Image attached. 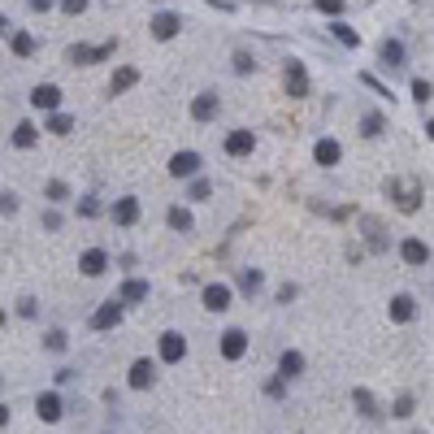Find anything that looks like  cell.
Wrapping results in <instances>:
<instances>
[{
    "label": "cell",
    "instance_id": "8992f818",
    "mask_svg": "<svg viewBox=\"0 0 434 434\" xmlns=\"http://www.w3.org/2000/svg\"><path fill=\"white\" fill-rule=\"evenodd\" d=\"M118 321H122V304L109 300V304H100V309L91 313V330H109V326H118Z\"/></svg>",
    "mask_w": 434,
    "mask_h": 434
},
{
    "label": "cell",
    "instance_id": "9a60e30c",
    "mask_svg": "<svg viewBox=\"0 0 434 434\" xmlns=\"http://www.w3.org/2000/svg\"><path fill=\"white\" fill-rule=\"evenodd\" d=\"M252 148H256L252 131H235V135H226V152H230V156H248Z\"/></svg>",
    "mask_w": 434,
    "mask_h": 434
},
{
    "label": "cell",
    "instance_id": "7402d4cb",
    "mask_svg": "<svg viewBox=\"0 0 434 434\" xmlns=\"http://www.w3.org/2000/svg\"><path fill=\"white\" fill-rule=\"evenodd\" d=\"M382 61H387V66H399V61H404V44L387 39V44H382Z\"/></svg>",
    "mask_w": 434,
    "mask_h": 434
},
{
    "label": "cell",
    "instance_id": "83f0119b",
    "mask_svg": "<svg viewBox=\"0 0 434 434\" xmlns=\"http://www.w3.org/2000/svg\"><path fill=\"white\" fill-rule=\"evenodd\" d=\"M170 226L174 230H191V213L187 208H170Z\"/></svg>",
    "mask_w": 434,
    "mask_h": 434
},
{
    "label": "cell",
    "instance_id": "2e32d148",
    "mask_svg": "<svg viewBox=\"0 0 434 434\" xmlns=\"http://www.w3.org/2000/svg\"><path fill=\"white\" fill-rule=\"evenodd\" d=\"M139 83V70L135 66H122L118 74H114V83H109V96H122L126 87H135Z\"/></svg>",
    "mask_w": 434,
    "mask_h": 434
},
{
    "label": "cell",
    "instance_id": "277c9868",
    "mask_svg": "<svg viewBox=\"0 0 434 434\" xmlns=\"http://www.w3.org/2000/svg\"><path fill=\"white\" fill-rule=\"evenodd\" d=\"M204 309L208 313H226L230 309V287L226 282H208L204 287Z\"/></svg>",
    "mask_w": 434,
    "mask_h": 434
},
{
    "label": "cell",
    "instance_id": "4fadbf2b",
    "mask_svg": "<svg viewBox=\"0 0 434 434\" xmlns=\"http://www.w3.org/2000/svg\"><path fill=\"white\" fill-rule=\"evenodd\" d=\"M191 118H196V122H208V118H217V96H213V91L196 96V105H191Z\"/></svg>",
    "mask_w": 434,
    "mask_h": 434
},
{
    "label": "cell",
    "instance_id": "f546056e",
    "mask_svg": "<svg viewBox=\"0 0 434 434\" xmlns=\"http://www.w3.org/2000/svg\"><path fill=\"white\" fill-rule=\"evenodd\" d=\"M361 126H365V135H369V139H374V135H382V118H378V114H369Z\"/></svg>",
    "mask_w": 434,
    "mask_h": 434
},
{
    "label": "cell",
    "instance_id": "5b68a950",
    "mask_svg": "<svg viewBox=\"0 0 434 434\" xmlns=\"http://www.w3.org/2000/svg\"><path fill=\"white\" fill-rule=\"evenodd\" d=\"M187 356V339H183V334H174V330H165V334H161V361H183Z\"/></svg>",
    "mask_w": 434,
    "mask_h": 434
},
{
    "label": "cell",
    "instance_id": "4316f807",
    "mask_svg": "<svg viewBox=\"0 0 434 434\" xmlns=\"http://www.w3.org/2000/svg\"><path fill=\"white\" fill-rule=\"evenodd\" d=\"M239 287H244L248 296H256L261 291V274H256V269H244V274H239Z\"/></svg>",
    "mask_w": 434,
    "mask_h": 434
},
{
    "label": "cell",
    "instance_id": "603a6c76",
    "mask_svg": "<svg viewBox=\"0 0 434 434\" xmlns=\"http://www.w3.org/2000/svg\"><path fill=\"white\" fill-rule=\"evenodd\" d=\"M122 300H126V304H131V300H148V282H139V278H131V282H126V287H122Z\"/></svg>",
    "mask_w": 434,
    "mask_h": 434
},
{
    "label": "cell",
    "instance_id": "1f68e13d",
    "mask_svg": "<svg viewBox=\"0 0 434 434\" xmlns=\"http://www.w3.org/2000/svg\"><path fill=\"white\" fill-rule=\"evenodd\" d=\"M317 9H321V13H330V18H334V13H343V0H317Z\"/></svg>",
    "mask_w": 434,
    "mask_h": 434
},
{
    "label": "cell",
    "instance_id": "f1b7e54d",
    "mask_svg": "<svg viewBox=\"0 0 434 434\" xmlns=\"http://www.w3.org/2000/svg\"><path fill=\"white\" fill-rule=\"evenodd\" d=\"M48 131H53V135H70V131H74V122H70L66 114H57L53 122H48Z\"/></svg>",
    "mask_w": 434,
    "mask_h": 434
},
{
    "label": "cell",
    "instance_id": "d4e9b609",
    "mask_svg": "<svg viewBox=\"0 0 434 434\" xmlns=\"http://www.w3.org/2000/svg\"><path fill=\"white\" fill-rule=\"evenodd\" d=\"M330 30H334V39H339V44H347V48H356V44H361V35H356L352 26H343V22H334Z\"/></svg>",
    "mask_w": 434,
    "mask_h": 434
},
{
    "label": "cell",
    "instance_id": "f35d334b",
    "mask_svg": "<svg viewBox=\"0 0 434 434\" xmlns=\"http://www.w3.org/2000/svg\"><path fill=\"white\" fill-rule=\"evenodd\" d=\"M30 9H39V13H44V9H53V0H30Z\"/></svg>",
    "mask_w": 434,
    "mask_h": 434
},
{
    "label": "cell",
    "instance_id": "d6986e66",
    "mask_svg": "<svg viewBox=\"0 0 434 434\" xmlns=\"http://www.w3.org/2000/svg\"><path fill=\"white\" fill-rule=\"evenodd\" d=\"M404 261L408 265H426L430 261V248L422 244V239H408V244H404Z\"/></svg>",
    "mask_w": 434,
    "mask_h": 434
},
{
    "label": "cell",
    "instance_id": "5bb4252c",
    "mask_svg": "<svg viewBox=\"0 0 434 434\" xmlns=\"http://www.w3.org/2000/svg\"><path fill=\"white\" fill-rule=\"evenodd\" d=\"M196 170H200V156H196V152H179V156L170 161V174H174V179H187V174H196Z\"/></svg>",
    "mask_w": 434,
    "mask_h": 434
},
{
    "label": "cell",
    "instance_id": "60d3db41",
    "mask_svg": "<svg viewBox=\"0 0 434 434\" xmlns=\"http://www.w3.org/2000/svg\"><path fill=\"white\" fill-rule=\"evenodd\" d=\"M0 326H5V309H0Z\"/></svg>",
    "mask_w": 434,
    "mask_h": 434
},
{
    "label": "cell",
    "instance_id": "e575fe53",
    "mask_svg": "<svg viewBox=\"0 0 434 434\" xmlns=\"http://www.w3.org/2000/svg\"><path fill=\"white\" fill-rule=\"evenodd\" d=\"M252 66H256V61H252L248 53H235V70H239V74H244V70H252Z\"/></svg>",
    "mask_w": 434,
    "mask_h": 434
},
{
    "label": "cell",
    "instance_id": "4dcf8cb0",
    "mask_svg": "<svg viewBox=\"0 0 434 434\" xmlns=\"http://www.w3.org/2000/svg\"><path fill=\"white\" fill-rule=\"evenodd\" d=\"M356 404H361L365 417H374V413H378V408H374V399H369V391H356Z\"/></svg>",
    "mask_w": 434,
    "mask_h": 434
},
{
    "label": "cell",
    "instance_id": "44dd1931",
    "mask_svg": "<svg viewBox=\"0 0 434 434\" xmlns=\"http://www.w3.org/2000/svg\"><path fill=\"white\" fill-rule=\"evenodd\" d=\"M413 313H417L413 296H395V300H391V317H395V321H413Z\"/></svg>",
    "mask_w": 434,
    "mask_h": 434
},
{
    "label": "cell",
    "instance_id": "7c38bea8",
    "mask_svg": "<svg viewBox=\"0 0 434 434\" xmlns=\"http://www.w3.org/2000/svg\"><path fill=\"white\" fill-rule=\"evenodd\" d=\"M179 18H174V13H156V18H152V35L156 39H174V35H179Z\"/></svg>",
    "mask_w": 434,
    "mask_h": 434
},
{
    "label": "cell",
    "instance_id": "52a82bcc",
    "mask_svg": "<svg viewBox=\"0 0 434 434\" xmlns=\"http://www.w3.org/2000/svg\"><path fill=\"white\" fill-rule=\"evenodd\" d=\"M244 352H248V334L244 330H226V334H221V356H226V361H239Z\"/></svg>",
    "mask_w": 434,
    "mask_h": 434
},
{
    "label": "cell",
    "instance_id": "ac0fdd59",
    "mask_svg": "<svg viewBox=\"0 0 434 434\" xmlns=\"http://www.w3.org/2000/svg\"><path fill=\"white\" fill-rule=\"evenodd\" d=\"M313 156H317V165H339V143H334V139H321L317 148H313Z\"/></svg>",
    "mask_w": 434,
    "mask_h": 434
},
{
    "label": "cell",
    "instance_id": "3957f363",
    "mask_svg": "<svg viewBox=\"0 0 434 434\" xmlns=\"http://www.w3.org/2000/svg\"><path fill=\"white\" fill-rule=\"evenodd\" d=\"M114 39H109V44H100V48H87V44H74L70 48V61H74V66H91V61H105V57H114Z\"/></svg>",
    "mask_w": 434,
    "mask_h": 434
},
{
    "label": "cell",
    "instance_id": "ba28073f",
    "mask_svg": "<svg viewBox=\"0 0 434 434\" xmlns=\"http://www.w3.org/2000/svg\"><path fill=\"white\" fill-rule=\"evenodd\" d=\"M114 221H118V226H135V221H139V200L135 196H122L114 204Z\"/></svg>",
    "mask_w": 434,
    "mask_h": 434
},
{
    "label": "cell",
    "instance_id": "8d00e7d4",
    "mask_svg": "<svg viewBox=\"0 0 434 434\" xmlns=\"http://www.w3.org/2000/svg\"><path fill=\"white\" fill-rule=\"evenodd\" d=\"M61 9H66V13H83V9H87V0H66Z\"/></svg>",
    "mask_w": 434,
    "mask_h": 434
},
{
    "label": "cell",
    "instance_id": "836d02e7",
    "mask_svg": "<svg viewBox=\"0 0 434 434\" xmlns=\"http://www.w3.org/2000/svg\"><path fill=\"white\" fill-rule=\"evenodd\" d=\"M413 96H417V100H422V105L430 100V83H426V78H417V83H413Z\"/></svg>",
    "mask_w": 434,
    "mask_h": 434
},
{
    "label": "cell",
    "instance_id": "6da1fadb",
    "mask_svg": "<svg viewBox=\"0 0 434 434\" xmlns=\"http://www.w3.org/2000/svg\"><path fill=\"white\" fill-rule=\"evenodd\" d=\"M387 191H391V200L404 208V213H413V208L422 204V187H417V179H395Z\"/></svg>",
    "mask_w": 434,
    "mask_h": 434
},
{
    "label": "cell",
    "instance_id": "8fae6325",
    "mask_svg": "<svg viewBox=\"0 0 434 434\" xmlns=\"http://www.w3.org/2000/svg\"><path fill=\"white\" fill-rule=\"evenodd\" d=\"M30 105H35V109H57L61 105V91L53 83H39L35 91H30Z\"/></svg>",
    "mask_w": 434,
    "mask_h": 434
},
{
    "label": "cell",
    "instance_id": "74e56055",
    "mask_svg": "<svg viewBox=\"0 0 434 434\" xmlns=\"http://www.w3.org/2000/svg\"><path fill=\"white\" fill-rule=\"evenodd\" d=\"M408 413H413V399L404 395V399H399V404H395V417H408Z\"/></svg>",
    "mask_w": 434,
    "mask_h": 434
},
{
    "label": "cell",
    "instance_id": "9c48e42d",
    "mask_svg": "<svg viewBox=\"0 0 434 434\" xmlns=\"http://www.w3.org/2000/svg\"><path fill=\"white\" fill-rule=\"evenodd\" d=\"M78 269H83V274H87V278H100V274H105V269H109V256H105L100 248H91V252L83 256V261H78Z\"/></svg>",
    "mask_w": 434,
    "mask_h": 434
},
{
    "label": "cell",
    "instance_id": "d6a6232c",
    "mask_svg": "<svg viewBox=\"0 0 434 434\" xmlns=\"http://www.w3.org/2000/svg\"><path fill=\"white\" fill-rule=\"evenodd\" d=\"M48 352H66V334H61V330L48 334Z\"/></svg>",
    "mask_w": 434,
    "mask_h": 434
},
{
    "label": "cell",
    "instance_id": "cb8c5ba5",
    "mask_svg": "<svg viewBox=\"0 0 434 434\" xmlns=\"http://www.w3.org/2000/svg\"><path fill=\"white\" fill-rule=\"evenodd\" d=\"M35 139H39V135H35V126H30V122H22L18 131H13V143H18V148H30Z\"/></svg>",
    "mask_w": 434,
    "mask_h": 434
},
{
    "label": "cell",
    "instance_id": "7a4b0ae2",
    "mask_svg": "<svg viewBox=\"0 0 434 434\" xmlns=\"http://www.w3.org/2000/svg\"><path fill=\"white\" fill-rule=\"evenodd\" d=\"M282 83H287V96H296V100H304V96H309V74H304L300 61H287Z\"/></svg>",
    "mask_w": 434,
    "mask_h": 434
},
{
    "label": "cell",
    "instance_id": "ab89813d",
    "mask_svg": "<svg viewBox=\"0 0 434 434\" xmlns=\"http://www.w3.org/2000/svg\"><path fill=\"white\" fill-rule=\"evenodd\" d=\"M5 422H9V408H5V404H0V426H5Z\"/></svg>",
    "mask_w": 434,
    "mask_h": 434
},
{
    "label": "cell",
    "instance_id": "e0dca14e",
    "mask_svg": "<svg viewBox=\"0 0 434 434\" xmlns=\"http://www.w3.org/2000/svg\"><path fill=\"white\" fill-rule=\"evenodd\" d=\"M35 413L44 417V422H57V417H61V395H53V391L39 395V399H35Z\"/></svg>",
    "mask_w": 434,
    "mask_h": 434
},
{
    "label": "cell",
    "instance_id": "484cf974",
    "mask_svg": "<svg viewBox=\"0 0 434 434\" xmlns=\"http://www.w3.org/2000/svg\"><path fill=\"white\" fill-rule=\"evenodd\" d=\"M13 53H18V57H30V53H35V39H30L26 30H18V35H13Z\"/></svg>",
    "mask_w": 434,
    "mask_h": 434
},
{
    "label": "cell",
    "instance_id": "b9f144b4",
    "mask_svg": "<svg viewBox=\"0 0 434 434\" xmlns=\"http://www.w3.org/2000/svg\"><path fill=\"white\" fill-rule=\"evenodd\" d=\"M0 30H5V18H0Z\"/></svg>",
    "mask_w": 434,
    "mask_h": 434
},
{
    "label": "cell",
    "instance_id": "d590c367",
    "mask_svg": "<svg viewBox=\"0 0 434 434\" xmlns=\"http://www.w3.org/2000/svg\"><path fill=\"white\" fill-rule=\"evenodd\" d=\"M48 196H53V200H66L70 191H66V183H48Z\"/></svg>",
    "mask_w": 434,
    "mask_h": 434
},
{
    "label": "cell",
    "instance_id": "30bf717a",
    "mask_svg": "<svg viewBox=\"0 0 434 434\" xmlns=\"http://www.w3.org/2000/svg\"><path fill=\"white\" fill-rule=\"evenodd\" d=\"M152 378H156V365H152V361H135V365H131V387H135V391L152 387Z\"/></svg>",
    "mask_w": 434,
    "mask_h": 434
},
{
    "label": "cell",
    "instance_id": "ffe728a7",
    "mask_svg": "<svg viewBox=\"0 0 434 434\" xmlns=\"http://www.w3.org/2000/svg\"><path fill=\"white\" fill-rule=\"evenodd\" d=\"M300 369H304V356H300V352H282V356H278V374H282V378H296Z\"/></svg>",
    "mask_w": 434,
    "mask_h": 434
}]
</instances>
